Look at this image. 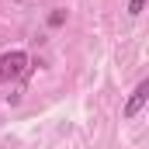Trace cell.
Returning a JSON list of instances; mask_svg holds the SVG:
<instances>
[{
  "instance_id": "4",
  "label": "cell",
  "mask_w": 149,
  "mask_h": 149,
  "mask_svg": "<svg viewBox=\"0 0 149 149\" xmlns=\"http://www.w3.org/2000/svg\"><path fill=\"white\" fill-rule=\"evenodd\" d=\"M142 7H146V0H128V14H132V17H139Z\"/></svg>"
},
{
  "instance_id": "3",
  "label": "cell",
  "mask_w": 149,
  "mask_h": 149,
  "mask_svg": "<svg viewBox=\"0 0 149 149\" xmlns=\"http://www.w3.org/2000/svg\"><path fill=\"white\" fill-rule=\"evenodd\" d=\"M63 24H66V10H63V7H56V10L49 14V28H63Z\"/></svg>"
},
{
  "instance_id": "1",
  "label": "cell",
  "mask_w": 149,
  "mask_h": 149,
  "mask_svg": "<svg viewBox=\"0 0 149 149\" xmlns=\"http://www.w3.org/2000/svg\"><path fill=\"white\" fill-rule=\"evenodd\" d=\"M28 66H31L28 52L10 49V52H3V56H0V80H3V83H7V80H17V76L28 73Z\"/></svg>"
},
{
  "instance_id": "2",
  "label": "cell",
  "mask_w": 149,
  "mask_h": 149,
  "mask_svg": "<svg viewBox=\"0 0 149 149\" xmlns=\"http://www.w3.org/2000/svg\"><path fill=\"white\" fill-rule=\"evenodd\" d=\"M146 97H149V83L142 80V83H139V87L132 90V97L125 101V111H121V114H125V118H135V114L146 108Z\"/></svg>"
}]
</instances>
